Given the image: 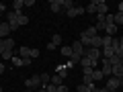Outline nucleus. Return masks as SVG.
I'll return each mask as SVG.
<instances>
[{"mask_svg":"<svg viewBox=\"0 0 123 92\" xmlns=\"http://www.w3.org/2000/svg\"><path fill=\"white\" fill-rule=\"evenodd\" d=\"M4 74V63H2V61H0V76Z\"/></svg>","mask_w":123,"mask_h":92,"instance_id":"f704fd0d","label":"nucleus"},{"mask_svg":"<svg viewBox=\"0 0 123 92\" xmlns=\"http://www.w3.org/2000/svg\"><path fill=\"white\" fill-rule=\"evenodd\" d=\"M115 55H119V57H123V47H117V49H115Z\"/></svg>","mask_w":123,"mask_h":92,"instance_id":"7c9ffc66","label":"nucleus"},{"mask_svg":"<svg viewBox=\"0 0 123 92\" xmlns=\"http://www.w3.org/2000/svg\"><path fill=\"white\" fill-rule=\"evenodd\" d=\"M57 92H68V86H64V84H62V86H57Z\"/></svg>","mask_w":123,"mask_h":92,"instance_id":"473e14b6","label":"nucleus"},{"mask_svg":"<svg viewBox=\"0 0 123 92\" xmlns=\"http://www.w3.org/2000/svg\"><path fill=\"white\" fill-rule=\"evenodd\" d=\"M62 80H64V78H62V76H51V82H49V84H53V86H62Z\"/></svg>","mask_w":123,"mask_h":92,"instance_id":"412c9836","label":"nucleus"},{"mask_svg":"<svg viewBox=\"0 0 123 92\" xmlns=\"http://www.w3.org/2000/svg\"><path fill=\"white\" fill-rule=\"evenodd\" d=\"M37 92H47V90H45V88H39V90H37Z\"/></svg>","mask_w":123,"mask_h":92,"instance_id":"58836bf2","label":"nucleus"},{"mask_svg":"<svg viewBox=\"0 0 123 92\" xmlns=\"http://www.w3.org/2000/svg\"><path fill=\"white\" fill-rule=\"evenodd\" d=\"M55 72H57V76H62V78H66V76H68L66 66H57V68H55Z\"/></svg>","mask_w":123,"mask_h":92,"instance_id":"4be33fe9","label":"nucleus"},{"mask_svg":"<svg viewBox=\"0 0 123 92\" xmlns=\"http://www.w3.org/2000/svg\"><path fill=\"white\" fill-rule=\"evenodd\" d=\"M84 57H88V59H92V61H98V57H101V49H94V47L84 49Z\"/></svg>","mask_w":123,"mask_h":92,"instance_id":"f03ea898","label":"nucleus"},{"mask_svg":"<svg viewBox=\"0 0 123 92\" xmlns=\"http://www.w3.org/2000/svg\"><path fill=\"white\" fill-rule=\"evenodd\" d=\"M119 47H123V37H121V39H119Z\"/></svg>","mask_w":123,"mask_h":92,"instance_id":"4c0bfd02","label":"nucleus"},{"mask_svg":"<svg viewBox=\"0 0 123 92\" xmlns=\"http://www.w3.org/2000/svg\"><path fill=\"white\" fill-rule=\"evenodd\" d=\"M90 47H94V49H101L103 47V37H92V41H90Z\"/></svg>","mask_w":123,"mask_h":92,"instance_id":"f8f14e48","label":"nucleus"},{"mask_svg":"<svg viewBox=\"0 0 123 92\" xmlns=\"http://www.w3.org/2000/svg\"><path fill=\"white\" fill-rule=\"evenodd\" d=\"M105 31L109 37H115V33H117V25L115 23H105Z\"/></svg>","mask_w":123,"mask_h":92,"instance_id":"1a4fd4ad","label":"nucleus"},{"mask_svg":"<svg viewBox=\"0 0 123 92\" xmlns=\"http://www.w3.org/2000/svg\"><path fill=\"white\" fill-rule=\"evenodd\" d=\"M0 92H2V86H0Z\"/></svg>","mask_w":123,"mask_h":92,"instance_id":"a19ab883","label":"nucleus"},{"mask_svg":"<svg viewBox=\"0 0 123 92\" xmlns=\"http://www.w3.org/2000/svg\"><path fill=\"white\" fill-rule=\"evenodd\" d=\"M39 78H41V88H43V86H47V84L51 82V76H49V74H45V72H43V74H39Z\"/></svg>","mask_w":123,"mask_h":92,"instance_id":"4468645a","label":"nucleus"},{"mask_svg":"<svg viewBox=\"0 0 123 92\" xmlns=\"http://www.w3.org/2000/svg\"><path fill=\"white\" fill-rule=\"evenodd\" d=\"M109 92H117V90H109Z\"/></svg>","mask_w":123,"mask_h":92,"instance_id":"ea45409f","label":"nucleus"},{"mask_svg":"<svg viewBox=\"0 0 123 92\" xmlns=\"http://www.w3.org/2000/svg\"><path fill=\"white\" fill-rule=\"evenodd\" d=\"M49 10H51V12H60L62 10V2L60 0H51V2H49Z\"/></svg>","mask_w":123,"mask_h":92,"instance_id":"9b49d317","label":"nucleus"},{"mask_svg":"<svg viewBox=\"0 0 123 92\" xmlns=\"http://www.w3.org/2000/svg\"><path fill=\"white\" fill-rule=\"evenodd\" d=\"M47 92H57V86H53V84H47V86H43Z\"/></svg>","mask_w":123,"mask_h":92,"instance_id":"cd10ccee","label":"nucleus"},{"mask_svg":"<svg viewBox=\"0 0 123 92\" xmlns=\"http://www.w3.org/2000/svg\"><path fill=\"white\" fill-rule=\"evenodd\" d=\"M14 49V39H8V37H6L4 39V51H12Z\"/></svg>","mask_w":123,"mask_h":92,"instance_id":"2eb2a0df","label":"nucleus"},{"mask_svg":"<svg viewBox=\"0 0 123 92\" xmlns=\"http://www.w3.org/2000/svg\"><path fill=\"white\" fill-rule=\"evenodd\" d=\"M92 92H109L107 88H92Z\"/></svg>","mask_w":123,"mask_h":92,"instance_id":"72a5a7b5","label":"nucleus"},{"mask_svg":"<svg viewBox=\"0 0 123 92\" xmlns=\"http://www.w3.org/2000/svg\"><path fill=\"white\" fill-rule=\"evenodd\" d=\"M12 66H17V68L23 66V57L21 55H12Z\"/></svg>","mask_w":123,"mask_h":92,"instance_id":"b1692460","label":"nucleus"},{"mask_svg":"<svg viewBox=\"0 0 123 92\" xmlns=\"http://www.w3.org/2000/svg\"><path fill=\"white\" fill-rule=\"evenodd\" d=\"M101 72H103L105 78H111V76H113V66H111V61L105 59V57H103V68H101Z\"/></svg>","mask_w":123,"mask_h":92,"instance_id":"7ed1b4c3","label":"nucleus"},{"mask_svg":"<svg viewBox=\"0 0 123 92\" xmlns=\"http://www.w3.org/2000/svg\"><path fill=\"white\" fill-rule=\"evenodd\" d=\"M62 55H66V57H72V55H74V53H72V47H70V45L62 47Z\"/></svg>","mask_w":123,"mask_h":92,"instance_id":"5701e85b","label":"nucleus"},{"mask_svg":"<svg viewBox=\"0 0 123 92\" xmlns=\"http://www.w3.org/2000/svg\"><path fill=\"white\" fill-rule=\"evenodd\" d=\"M113 76L115 78H123V66L119 63V66H113Z\"/></svg>","mask_w":123,"mask_h":92,"instance_id":"dca6fc26","label":"nucleus"},{"mask_svg":"<svg viewBox=\"0 0 123 92\" xmlns=\"http://www.w3.org/2000/svg\"><path fill=\"white\" fill-rule=\"evenodd\" d=\"M25 86L29 88V90H39L41 88V78H39V74H35V76H31V78H27L25 80Z\"/></svg>","mask_w":123,"mask_h":92,"instance_id":"f257e3e1","label":"nucleus"},{"mask_svg":"<svg viewBox=\"0 0 123 92\" xmlns=\"http://www.w3.org/2000/svg\"><path fill=\"white\" fill-rule=\"evenodd\" d=\"M115 25H123V12H115Z\"/></svg>","mask_w":123,"mask_h":92,"instance_id":"a878e982","label":"nucleus"},{"mask_svg":"<svg viewBox=\"0 0 123 92\" xmlns=\"http://www.w3.org/2000/svg\"><path fill=\"white\" fill-rule=\"evenodd\" d=\"M103 78H105V76H103L101 70H92V80H94V82H98V80H103Z\"/></svg>","mask_w":123,"mask_h":92,"instance_id":"6ab92c4d","label":"nucleus"},{"mask_svg":"<svg viewBox=\"0 0 123 92\" xmlns=\"http://www.w3.org/2000/svg\"><path fill=\"white\" fill-rule=\"evenodd\" d=\"M23 6H25V0H14L12 2V10L14 12H23Z\"/></svg>","mask_w":123,"mask_h":92,"instance_id":"ddd939ff","label":"nucleus"},{"mask_svg":"<svg viewBox=\"0 0 123 92\" xmlns=\"http://www.w3.org/2000/svg\"><path fill=\"white\" fill-rule=\"evenodd\" d=\"M4 10H6V6H4V4H2V2H0V14L4 12Z\"/></svg>","mask_w":123,"mask_h":92,"instance_id":"c9c22d12","label":"nucleus"},{"mask_svg":"<svg viewBox=\"0 0 123 92\" xmlns=\"http://www.w3.org/2000/svg\"><path fill=\"white\" fill-rule=\"evenodd\" d=\"M18 27H23V25H29V17L27 14H18Z\"/></svg>","mask_w":123,"mask_h":92,"instance_id":"aec40b11","label":"nucleus"},{"mask_svg":"<svg viewBox=\"0 0 123 92\" xmlns=\"http://www.w3.org/2000/svg\"><path fill=\"white\" fill-rule=\"evenodd\" d=\"M84 33H86L90 39H92V37H97V29H94V27H88V29H84Z\"/></svg>","mask_w":123,"mask_h":92,"instance_id":"393cba45","label":"nucleus"},{"mask_svg":"<svg viewBox=\"0 0 123 92\" xmlns=\"http://www.w3.org/2000/svg\"><path fill=\"white\" fill-rule=\"evenodd\" d=\"M97 63L98 61H92V59H88V57H80V66L84 68V70H86V68H90V70H97Z\"/></svg>","mask_w":123,"mask_h":92,"instance_id":"39448f33","label":"nucleus"},{"mask_svg":"<svg viewBox=\"0 0 123 92\" xmlns=\"http://www.w3.org/2000/svg\"><path fill=\"white\" fill-rule=\"evenodd\" d=\"M18 55H21V57H31V49L27 47V45H23V47L18 49Z\"/></svg>","mask_w":123,"mask_h":92,"instance_id":"f3484780","label":"nucleus"},{"mask_svg":"<svg viewBox=\"0 0 123 92\" xmlns=\"http://www.w3.org/2000/svg\"><path fill=\"white\" fill-rule=\"evenodd\" d=\"M78 92H92V88L86 84H78Z\"/></svg>","mask_w":123,"mask_h":92,"instance_id":"bb28decb","label":"nucleus"},{"mask_svg":"<svg viewBox=\"0 0 123 92\" xmlns=\"http://www.w3.org/2000/svg\"><path fill=\"white\" fill-rule=\"evenodd\" d=\"M70 47H72V53H74V57H82V55H84V45L80 43V41H74Z\"/></svg>","mask_w":123,"mask_h":92,"instance_id":"20e7f679","label":"nucleus"},{"mask_svg":"<svg viewBox=\"0 0 123 92\" xmlns=\"http://www.w3.org/2000/svg\"><path fill=\"white\" fill-rule=\"evenodd\" d=\"M57 45H62V35H57V33H55V35L51 37V41L47 43V49H49V51H53Z\"/></svg>","mask_w":123,"mask_h":92,"instance_id":"423d86ee","label":"nucleus"},{"mask_svg":"<svg viewBox=\"0 0 123 92\" xmlns=\"http://www.w3.org/2000/svg\"><path fill=\"white\" fill-rule=\"evenodd\" d=\"M33 57H39V49H31V59Z\"/></svg>","mask_w":123,"mask_h":92,"instance_id":"c756f323","label":"nucleus"},{"mask_svg":"<svg viewBox=\"0 0 123 92\" xmlns=\"http://www.w3.org/2000/svg\"><path fill=\"white\" fill-rule=\"evenodd\" d=\"M107 90H117L119 88V78H115V76H111V78H107Z\"/></svg>","mask_w":123,"mask_h":92,"instance_id":"0eeeda50","label":"nucleus"},{"mask_svg":"<svg viewBox=\"0 0 123 92\" xmlns=\"http://www.w3.org/2000/svg\"><path fill=\"white\" fill-rule=\"evenodd\" d=\"M86 12L88 14H98V0L97 2H90V4L86 6Z\"/></svg>","mask_w":123,"mask_h":92,"instance_id":"9d476101","label":"nucleus"},{"mask_svg":"<svg viewBox=\"0 0 123 92\" xmlns=\"http://www.w3.org/2000/svg\"><path fill=\"white\" fill-rule=\"evenodd\" d=\"M60 2H62V8H64V10L74 8V2H72V0H60Z\"/></svg>","mask_w":123,"mask_h":92,"instance_id":"a211bd4d","label":"nucleus"},{"mask_svg":"<svg viewBox=\"0 0 123 92\" xmlns=\"http://www.w3.org/2000/svg\"><path fill=\"white\" fill-rule=\"evenodd\" d=\"M10 33V25L8 23H0V39H6Z\"/></svg>","mask_w":123,"mask_h":92,"instance_id":"6e6552de","label":"nucleus"},{"mask_svg":"<svg viewBox=\"0 0 123 92\" xmlns=\"http://www.w3.org/2000/svg\"><path fill=\"white\" fill-rule=\"evenodd\" d=\"M8 25H10V31H17L18 29V23H8Z\"/></svg>","mask_w":123,"mask_h":92,"instance_id":"2f4dec72","label":"nucleus"},{"mask_svg":"<svg viewBox=\"0 0 123 92\" xmlns=\"http://www.w3.org/2000/svg\"><path fill=\"white\" fill-rule=\"evenodd\" d=\"M117 6H119V12H123V2H119Z\"/></svg>","mask_w":123,"mask_h":92,"instance_id":"e433bc0d","label":"nucleus"},{"mask_svg":"<svg viewBox=\"0 0 123 92\" xmlns=\"http://www.w3.org/2000/svg\"><path fill=\"white\" fill-rule=\"evenodd\" d=\"M12 55H14L12 51H4V53H2V57H4V59H12Z\"/></svg>","mask_w":123,"mask_h":92,"instance_id":"c85d7f7f","label":"nucleus"}]
</instances>
